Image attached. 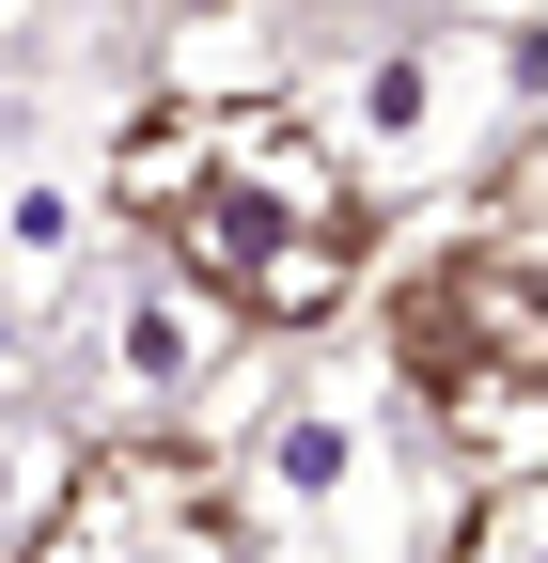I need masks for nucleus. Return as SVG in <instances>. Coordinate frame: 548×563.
<instances>
[{
  "instance_id": "nucleus-5",
  "label": "nucleus",
  "mask_w": 548,
  "mask_h": 563,
  "mask_svg": "<svg viewBox=\"0 0 548 563\" xmlns=\"http://www.w3.org/2000/svg\"><path fill=\"white\" fill-rule=\"evenodd\" d=\"M439 563H548V470L470 485V517H454V548H439Z\"/></svg>"
},
{
  "instance_id": "nucleus-8",
  "label": "nucleus",
  "mask_w": 548,
  "mask_h": 563,
  "mask_svg": "<svg viewBox=\"0 0 548 563\" xmlns=\"http://www.w3.org/2000/svg\"><path fill=\"white\" fill-rule=\"evenodd\" d=\"M0 391H17V313H0Z\"/></svg>"
},
{
  "instance_id": "nucleus-2",
  "label": "nucleus",
  "mask_w": 548,
  "mask_h": 563,
  "mask_svg": "<svg viewBox=\"0 0 548 563\" xmlns=\"http://www.w3.org/2000/svg\"><path fill=\"white\" fill-rule=\"evenodd\" d=\"M392 376L470 485L548 470V266L533 251H439L392 298Z\"/></svg>"
},
{
  "instance_id": "nucleus-3",
  "label": "nucleus",
  "mask_w": 548,
  "mask_h": 563,
  "mask_svg": "<svg viewBox=\"0 0 548 563\" xmlns=\"http://www.w3.org/2000/svg\"><path fill=\"white\" fill-rule=\"evenodd\" d=\"M17 563H251V517L188 439H110L47 485Z\"/></svg>"
},
{
  "instance_id": "nucleus-6",
  "label": "nucleus",
  "mask_w": 548,
  "mask_h": 563,
  "mask_svg": "<svg viewBox=\"0 0 548 563\" xmlns=\"http://www.w3.org/2000/svg\"><path fill=\"white\" fill-rule=\"evenodd\" d=\"M0 235H17V266H79V203H63V188H17Z\"/></svg>"
},
{
  "instance_id": "nucleus-7",
  "label": "nucleus",
  "mask_w": 548,
  "mask_h": 563,
  "mask_svg": "<svg viewBox=\"0 0 548 563\" xmlns=\"http://www.w3.org/2000/svg\"><path fill=\"white\" fill-rule=\"evenodd\" d=\"M17 517H47V454L17 439V422H0V532H17Z\"/></svg>"
},
{
  "instance_id": "nucleus-1",
  "label": "nucleus",
  "mask_w": 548,
  "mask_h": 563,
  "mask_svg": "<svg viewBox=\"0 0 548 563\" xmlns=\"http://www.w3.org/2000/svg\"><path fill=\"white\" fill-rule=\"evenodd\" d=\"M110 203L235 329H329L361 251H376V203H361V173L329 157V125L298 95H173V110H142L125 157H110Z\"/></svg>"
},
{
  "instance_id": "nucleus-4",
  "label": "nucleus",
  "mask_w": 548,
  "mask_h": 563,
  "mask_svg": "<svg viewBox=\"0 0 548 563\" xmlns=\"http://www.w3.org/2000/svg\"><path fill=\"white\" fill-rule=\"evenodd\" d=\"M220 298H188V282H157V298H125V376H142V391H173V376H204V361H220Z\"/></svg>"
}]
</instances>
